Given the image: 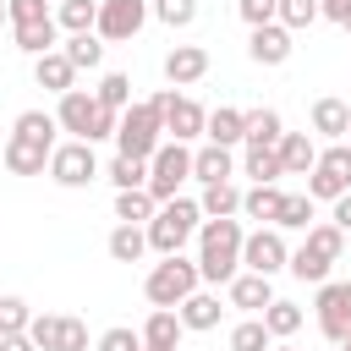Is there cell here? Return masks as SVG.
<instances>
[{"instance_id":"6da1fadb","label":"cell","mask_w":351,"mask_h":351,"mask_svg":"<svg viewBox=\"0 0 351 351\" xmlns=\"http://www.w3.org/2000/svg\"><path fill=\"white\" fill-rule=\"evenodd\" d=\"M241 219H203L197 225V274L203 285H230L241 274Z\"/></svg>"},{"instance_id":"7a4b0ae2","label":"cell","mask_w":351,"mask_h":351,"mask_svg":"<svg viewBox=\"0 0 351 351\" xmlns=\"http://www.w3.org/2000/svg\"><path fill=\"white\" fill-rule=\"evenodd\" d=\"M55 121H60V132H71L77 143H104V137H115V126H121V115H115V110H104V104H99V93H88V88L60 93Z\"/></svg>"},{"instance_id":"3957f363","label":"cell","mask_w":351,"mask_h":351,"mask_svg":"<svg viewBox=\"0 0 351 351\" xmlns=\"http://www.w3.org/2000/svg\"><path fill=\"white\" fill-rule=\"evenodd\" d=\"M197 225H203V208H197L192 197H170V203H159V214L143 225V230H148V252L176 258V252L197 236Z\"/></svg>"},{"instance_id":"277c9868","label":"cell","mask_w":351,"mask_h":351,"mask_svg":"<svg viewBox=\"0 0 351 351\" xmlns=\"http://www.w3.org/2000/svg\"><path fill=\"white\" fill-rule=\"evenodd\" d=\"M197 285H203V274H197V258L176 252V258H159V263L148 269V280H143V296H148L154 307H181V302H186Z\"/></svg>"},{"instance_id":"5b68a950","label":"cell","mask_w":351,"mask_h":351,"mask_svg":"<svg viewBox=\"0 0 351 351\" xmlns=\"http://www.w3.org/2000/svg\"><path fill=\"white\" fill-rule=\"evenodd\" d=\"M159 143H165V121H159V110H154L148 99H137V104L121 115V126H115V154H126V159H154Z\"/></svg>"},{"instance_id":"8992f818","label":"cell","mask_w":351,"mask_h":351,"mask_svg":"<svg viewBox=\"0 0 351 351\" xmlns=\"http://www.w3.org/2000/svg\"><path fill=\"white\" fill-rule=\"evenodd\" d=\"M148 104L159 110V121H165V137H170V143H192V137H203V132H208V110H203L197 99L176 93V88H159Z\"/></svg>"},{"instance_id":"52a82bcc","label":"cell","mask_w":351,"mask_h":351,"mask_svg":"<svg viewBox=\"0 0 351 351\" xmlns=\"http://www.w3.org/2000/svg\"><path fill=\"white\" fill-rule=\"evenodd\" d=\"M346 192H351V143H329V148H318V165L307 176V197L335 203Z\"/></svg>"},{"instance_id":"ba28073f","label":"cell","mask_w":351,"mask_h":351,"mask_svg":"<svg viewBox=\"0 0 351 351\" xmlns=\"http://www.w3.org/2000/svg\"><path fill=\"white\" fill-rule=\"evenodd\" d=\"M192 176V148L186 143H159V154L148 159V192H154V203H170L176 197V186Z\"/></svg>"},{"instance_id":"9c48e42d","label":"cell","mask_w":351,"mask_h":351,"mask_svg":"<svg viewBox=\"0 0 351 351\" xmlns=\"http://www.w3.org/2000/svg\"><path fill=\"white\" fill-rule=\"evenodd\" d=\"M49 181L55 186H66V192H77V186H88V181H99V159H93V143H60L55 154H49Z\"/></svg>"},{"instance_id":"30bf717a","label":"cell","mask_w":351,"mask_h":351,"mask_svg":"<svg viewBox=\"0 0 351 351\" xmlns=\"http://www.w3.org/2000/svg\"><path fill=\"white\" fill-rule=\"evenodd\" d=\"M285 263H291V247H285V236H280L274 225H258V230H247V241H241V269H252V274L274 280Z\"/></svg>"},{"instance_id":"8fae6325","label":"cell","mask_w":351,"mask_h":351,"mask_svg":"<svg viewBox=\"0 0 351 351\" xmlns=\"http://www.w3.org/2000/svg\"><path fill=\"white\" fill-rule=\"evenodd\" d=\"M313 313H318L324 340H329V346H340V340L351 335V280H324V285H318Z\"/></svg>"},{"instance_id":"7c38bea8","label":"cell","mask_w":351,"mask_h":351,"mask_svg":"<svg viewBox=\"0 0 351 351\" xmlns=\"http://www.w3.org/2000/svg\"><path fill=\"white\" fill-rule=\"evenodd\" d=\"M148 0H99V38L104 44H126V38H137L143 33V22H148Z\"/></svg>"},{"instance_id":"4fadbf2b","label":"cell","mask_w":351,"mask_h":351,"mask_svg":"<svg viewBox=\"0 0 351 351\" xmlns=\"http://www.w3.org/2000/svg\"><path fill=\"white\" fill-rule=\"evenodd\" d=\"M60 143H38V137H5V154H0V165L11 170V176H49V154H55Z\"/></svg>"},{"instance_id":"5bb4252c","label":"cell","mask_w":351,"mask_h":351,"mask_svg":"<svg viewBox=\"0 0 351 351\" xmlns=\"http://www.w3.org/2000/svg\"><path fill=\"white\" fill-rule=\"evenodd\" d=\"M291 49H296V33H291V27H280V22L252 27V38H247V55H252L258 66H285V60H291Z\"/></svg>"},{"instance_id":"9a60e30c","label":"cell","mask_w":351,"mask_h":351,"mask_svg":"<svg viewBox=\"0 0 351 351\" xmlns=\"http://www.w3.org/2000/svg\"><path fill=\"white\" fill-rule=\"evenodd\" d=\"M208 77V49L203 44H176L170 55H165V82L170 88H192V82H203Z\"/></svg>"},{"instance_id":"2e32d148","label":"cell","mask_w":351,"mask_h":351,"mask_svg":"<svg viewBox=\"0 0 351 351\" xmlns=\"http://www.w3.org/2000/svg\"><path fill=\"white\" fill-rule=\"evenodd\" d=\"M225 302H230V307H241L247 318H258V313H263V307L274 302V285H269L263 274H252V269H241V274H236V280L225 285Z\"/></svg>"},{"instance_id":"e0dca14e","label":"cell","mask_w":351,"mask_h":351,"mask_svg":"<svg viewBox=\"0 0 351 351\" xmlns=\"http://www.w3.org/2000/svg\"><path fill=\"white\" fill-rule=\"evenodd\" d=\"M313 132H318V137H329V143H346V137H351V104H346V99H335V93L313 99Z\"/></svg>"},{"instance_id":"ac0fdd59","label":"cell","mask_w":351,"mask_h":351,"mask_svg":"<svg viewBox=\"0 0 351 351\" xmlns=\"http://www.w3.org/2000/svg\"><path fill=\"white\" fill-rule=\"evenodd\" d=\"M11 44L22 49V55H49V49H60V22L55 16H44V22H22V27H11Z\"/></svg>"},{"instance_id":"d6986e66","label":"cell","mask_w":351,"mask_h":351,"mask_svg":"<svg viewBox=\"0 0 351 351\" xmlns=\"http://www.w3.org/2000/svg\"><path fill=\"white\" fill-rule=\"evenodd\" d=\"M33 82H38V88H49V93L60 99V93H71V88H77V66H71L60 49H49V55H38V60H33Z\"/></svg>"},{"instance_id":"ffe728a7","label":"cell","mask_w":351,"mask_h":351,"mask_svg":"<svg viewBox=\"0 0 351 351\" xmlns=\"http://www.w3.org/2000/svg\"><path fill=\"white\" fill-rule=\"evenodd\" d=\"M192 176H197L203 186L230 181V176H236V154H230V148H219V143H203V148L192 154Z\"/></svg>"},{"instance_id":"44dd1931","label":"cell","mask_w":351,"mask_h":351,"mask_svg":"<svg viewBox=\"0 0 351 351\" xmlns=\"http://www.w3.org/2000/svg\"><path fill=\"white\" fill-rule=\"evenodd\" d=\"M181 335H186V324H181L176 307H154V313L143 318V346H165V351H176Z\"/></svg>"},{"instance_id":"7402d4cb","label":"cell","mask_w":351,"mask_h":351,"mask_svg":"<svg viewBox=\"0 0 351 351\" xmlns=\"http://www.w3.org/2000/svg\"><path fill=\"white\" fill-rule=\"evenodd\" d=\"M203 137H208V143H219V148L247 143V110H230V104L208 110V132H203Z\"/></svg>"},{"instance_id":"603a6c76","label":"cell","mask_w":351,"mask_h":351,"mask_svg":"<svg viewBox=\"0 0 351 351\" xmlns=\"http://www.w3.org/2000/svg\"><path fill=\"white\" fill-rule=\"evenodd\" d=\"M280 165H285V176H313L318 143H313L307 132H285V137H280Z\"/></svg>"},{"instance_id":"cb8c5ba5","label":"cell","mask_w":351,"mask_h":351,"mask_svg":"<svg viewBox=\"0 0 351 351\" xmlns=\"http://www.w3.org/2000/svg\"><path fill=\"white\" fill-rule=\"evenodd\" d=\"M280 137H285L280 110H269V104L247 110V148H280Z\"/></svg>"},{"instance_id":"d4e9b609","label":"cell","mask_w":351,"mask_h":351,"mask_svg":"<svg viewBox=\"0 0 351 351\" xmlns=\"http://www.w3.org/2000/svg\"><path fill=\"white\" fill-rule=\"evenodd\" d=\"M197 208H203V219H236L241 214V186L236 181H214V186H203Z\"/></svg>"},{"instance_id":"484cf974","label":"cell","mask_w":351,"mask_h":351,"mask_svg":"<svg viewBox=\"0 0 351 351\" xmlns=\"http://www.w3.org/2000/svg\"><path fill=\"white\" fill-rule=\"evenodd\" d=\"M241 176H252V186H274L285 176L280 148H241Z\"/></svg>"},{"instance_id":"4316f807","label":"cell","mask_w":351,"mask_h":351,"mask_svg":"<svg viewBox=\"0 0 351 351\" xmlns=\"http://www.w3.org/2000/svg\"><path fill=\"white\" fill-rule=\"evenodd\" d=\"M104 252H110L115 263H143V252H148V230H143V225H115L110 241H104Z\"/></svg>"},{"instance_id":"83f0119b","label":"cell","mask_w":351,"mask_h":351,"mask_svg":"<svg viewBox=\"0 0 351 351\" xmlns=\"http://www.w3.org/2000/svg\"><path fill=\"white\" fill-rule=\"evenodd\" d=\"M176 313H181V324H186V329H197V335H203V329H214V324H219V313H225V307H219V296H214V291H192Z\"/></svg>"},{"instance_id":"f1b7e54d","label":"cell","mask_w":351,"mask_h":351,"mask_svg":"<svg viewBox=\"0 0 351 351\" xmlns=\"http://www.w3.org/2000/svg\"><path fill=\"white\" fill-rule=\"evenodd\" d=\"M280 203H285L280 186H247V192H241V214L258 219V225H274V219H280Z\"/></svg>"},{"instance_id":"f546056e","label":"cell","mask_w":351,"mask_h":351,"mask_svg":"<svg viewBox=\"0 0 351 351\" xmlns=\"http://www.w3.org/2000/svg\"><path fill=\"white\" fill-rule=\"evenodd\" d=\"M154 214H159V203H154L148 186H137V192H115V219H121V225H148Z\"/></svg>"},{"instance_id":"4dcf8cb0","label":"cell","mask_w":351,"mask_h":351,"mask_svg":"<svg viewBox=\"0 0 351 351\" xmlns=\"http://www.w3.org/2000/svg\"><path fill=\"white\" fill-rule=\"evenodd\" d=\"M60 55H66L77 71H93V66L104 60V38H99V33H71V38L60 44Z\"/></svg>"},{"instance_id":"1f68e13d","label":"cell","mask_w":351,"mask_h":351,"mask_svg":"<svg viewBox=\"0 0 351 351\" xmlns=\"http://www.w3.org/2000/svg\"><path fill=\"white\" fill-rule=\"evenodd\" d=\"M104 181H110L115 192H137V186H148V159H126V154H115L110 170H104Z\"/></svg>"},{"instance_id":"d6a6232c","label":"cell","mask_w":351,"mask_h":351,"mask_svg":"<svg viewBox=\"0 0 351 351\" xmlns=\"http://www.w3.org/2000/svg\"><path fill=\"white\" fill-rule=\"evenodd\" d=\"M55 22H60L66 38H71V33H93V27H99V0H66V5L55 11Z\"/></svg>"},{"instance_id":"836d02e7","label":"cell","mask_w":351,"mask_h":351,"mask_svg":"<svg viewBox=\"0 0 351 351\" xmlns=\"http://www.w3.org/2000/svg\"><path fill=\"white\" fill-rule=\"evenodd\" d=\"M93 93H99V104H104V110H115V115H126V110H132V77H126V71H104Z\"/></svg>"},{"instance_id":"e575fe53","label":"cell","mask_w":351,"mask_h":351,"mask_svg":"<svg viewBox=\"0 0 351 351\" xmlns=\"http://www.w3.org/2000/svg\"><path fill=\"white\" fill-rule=\"evenodd\" d=\"M285 269H291V274H296V280H302V285H324V280H329V269H335V263H329V258H318V252H313V247H307V241H302V247H296V252H291V263H285Z\"/></svg>"},{"instance_id":"d590c367","label":"cell","mask_w":351,"mask_h":351,"mask_svg":"<svg viewBox=\"0 0 351 351\" xmlns=\"http://www.w3.org/2000/svg\"><path fill=\"white\" fill-rule=\"evenodd\" d=\"M258 318L269 324V335H274V340H291V335L302 329V307H296V302H280V296H274V302H269Z\"/></svg>"},{"instance_id":"8d00e7d4","label":"cell","mask_w":351,"mask_h":351,"mask_svg":"<svg viewBox=\"0 0 351 351\" xmlns=\"http://www.w3.org/2000/svg\"><path fill=\"white\" fill-rule=\"evenodd\" d=\"M274 230H313V197H307V192H285Z\"/></svg>"},{"instance_id":"74e56055","label":"cell","mask_w":351,"mask_h":351,"mask_svg":"<svg viewBox=\"0 0 351 351\" xmlns=\"http://www.w3.org/2000/svg\"><path fill=\"white\" fill-rule=\"evenodd\" d=\"M230 351H274L269 324H263V318H241V324L230 329Z\"/></svg>"},{"instance_id":"f35d334b","label":"cell","mask_w":351,"mask_h":351,"mask_svg":"<svg viewBox=\"0 0 351 351\" xmlns=\"http://www.w3.org/2000/svg\"><path fill=\"white\" fill-rule=\"evenodd\" d=\"M307 247H313L318 258H329V263H340V258H346V230L324 219V225H313V230H307Z\"/></svg>"},{"instance_id":"ab89813d","label":"cell","mask_w":351,"mask_h":351,"mask_svg":"<svg viewBox=\"0 0 351 351\" xmlns=\"http://www.w3.org/2000/svg\"><path fill=\"white\" fill-rule=\"evenodd\" d=\"M11 132H16V137H38V143H55V132H60V121H55L49 110H22Z\"/></svg>"},{"instance_id":"60d3db41","label":"cell","mask_w":351,"mask_h":351,"mask_svg":"<svg viewBox=\"0 0 351 351\" xmlns=\"http://www.w3.org/2000/svg\"><path fill=\"white\" fill-rule=\"evenodd\" d=\"M33 324V307L22 296H0V335H27Z\"/></svg>"},{"instance_id":"b9f144b4","label":"cell","mask_w":351,"mask_h":351,"mask_svg":"<svg viewBox=\"0 0 351 351\" xmlns=\"http://www.w3.org/2000/svg\"><path fill=\"white\" fill-rule=\"evenodd\" d=\"M324 11H318V0H280V27H291V33H302V27H313Z\"/></svg>"},{"instance_id":"7bdbcfd3","label":"cell","mask_w":351,"mask_h":351,"mask_svg":"<svg viewBox=\"0 0 351 351\" xmlns=\"http://www.w3.org/2000/svg\"><path fill=\"white\" fill-rule=\"evenodd\" d=\"M60 318H66V313H33L27 340H33L38 351H55V340H60Z\"/></svg>"},{"instance_id":"ee69618b","label":"cell","mask_w":351,"mask_h":351,"mask_svg":"<svg viewBox=\"0 0 351 351\" xmlns=\"http://www.w3.org/2000/svg\"><path fill=\"white\" fill-rule=\"evenodd\" d=\"M154 16L165 27H192L197 22V0H154Z\"/></svg>"},{"instance_id":"f6af8a7d","label":"cell","mask_w":351,"mask_h":351,"mask_svg":"<svg viewBox=\"0 0 351 351\" xmlns=\"http://www.w3.org/2000/svg\"><path fill=\"white\" fill-rule=\"evenodd\" d=\"M93 351H143V329L115 324V329H104V335L93 340Z\"/></svg>"},{"instance_id":"bcb514c9","label":"cell","mask_w":351,"mask_h":351,"mask_svg":"<svg viewBox=\"0 0 351 351\" xmlns=\"http://www.w3.org/2000/svg\"><path fill=\"white\" fill-rule=\"evenodd\" d=\"M236 11H241L247 27H269V22H280V0H236Z\"/></svg>"},{"instance_id":"7dc6e473","label":"cell","mask_w":351,"mask_h":351,"mask_svg":"<svg viewBox=\"0 0 351 351\" xmlns=\"http://www.w3.org/2000/svg\"><path fill=\"white\" fill-rule=\"evenodd\" d=\"M55 351H88V324L82 318H60V340H55Z\"/></svg>"},{"instance_id":"c3c4849f","label":"cell","mask_w":351,"mask_h":351,"mask_svg":"<svg viewBox=\"0 0 351 351\" xmlns=\"http://www.w3.org/2000/svg\"><path fill=\"white\" fill-rule=\"evenodd\" d=\"M5 11H11V27H22V22H44L49 0H5Z\"/></svg>"},{"instance_id":"681fc988","label":"cell","mask_w":351,"mask_h":351,"mask_svg":"<svg viewBox=\"0 0 351 351\" xmlns=\"http://www.w3.org/2000/svg\"><path fill=\"white\" fill-rule=\"evenodd\" d=\"M329 225H340V230L351 236V192H346V197H335V214H329Z\"/></svg>"},{"instance_id":"f907efd6","label":"cell","mask_w":351,"mask_h":351,"mask_svg":"<svg viewBox=\"0 0 351 351\" xmlns=\"http://www.w3.org/2000/svg\"><path fill=\"white\" fill-rule=\"evenodd\" d=\"M318 11H324L329 22H346V16H351V0H318Z\"/></svg>"},{"instance_id":"816d5d0a","label":"cell","mask_w":351,"mask_h":351,"mask_svg":"<svg viewBox=\"0 0 351 351\" xmlns=\"http://www.w3.org/2000/svg\"><path fill=\"white\" fill-rule=\"evenodd\" d=\"M0 351H38L27 335H0Z\"/></svg>"},{"instance_id":"f5cc1de1","label":"cell","mask_w":351,"mask_h":351,"mask_svg":"<svg viewBox=\"0 0 351 351\" xmlns=\"http://www.w3.org/2000/svg\"><path fill=\"white\" fill-rule=\"evenodd\" d=\"M5 22H11V11H5V0H0V27H5Z\"/></svg>"},{"instance_id":"db71d44e","label":"cell","mask_w":351,"mask_h":351,"mask_svg":"<svg viewBox=\"0 0 351 351\" xmlns=\"http://www.w3.org/2000/svg\"><path fill=\"white\" fill-rule=\"evenodd\" d=\"M335 351H351V335H346V340H340V346H335Z\"/></svg>"},{"instance_id":"11a10c76","label":"cell","mask_w":351,"mask_h":351,"mask_svg":"<svg viewBox=\"0 0 351 351\" xmlns=\"http://www.w3.org/2000/svg\"><path fill=\"white\" fill-rule=\"evenodd\" d=\"M340 27H346V38H351V16H346V22H340Z\"/></svg>"},{"instance_id":"9f6ffc18","label":"cell","mask_w":351,"mask_h":351,"mask_svg":"<svg viewBox=\"0 0 351 351\" xmlns=\"http://www.w3.org/2000/svg\"><path fill=\"white\" fill-rule=\"evenodd\" d=\"M143 351H165V346H143Z\"/></svg>"},{"instance_id":"6f0895ef","label":"cell","mask_w":351,"mask_h":351,"mask_svg":"<svg viewBox=\"0 0 351 351\" xmlns=\"http://www.w3.org/2000/svg\"><path fill=\"white\" fill-rule=\"evenodd\" d=\"M274 351H296V346H274Z\"/></svg>"},{"instance_id":"680465c9","label":"cell","mask_w":351,"mask_h":351,"mask_svg":"<svg viewBox=\"0 0 351 351\" xmlns=\"http://www.w3.org/2000/svg\"><path fill=\"white\" fill-rule=\"evenodd\" d=\"M0 154H5V143H0Z\"/></svg>"},{"instance_id":"91938a15","label":"cell","mask_w":351,"mask_h":351,"mask_svg":"<svg viewBox=\"0 0 351 351\" xmlns=\"http://www.w3.org/2000/svg\"><path fill=\"white\" fill-rule=\"evenodd\" d=\"M55 5H66V0H55Z\"/></svg>"},{"instance_id":"94428289","label":"cell","mask_w":351,"mask_h":351,"mask_svg":"<svg viewBox=\"0 0 351 351\" xmlns=\"http://www.w3.org/2000/svg\"><path fill=\"white\" fill-rule=\"evenodd\" d=\"M346 143H351V137H346Z\"/></svg>"}]
</instances>
